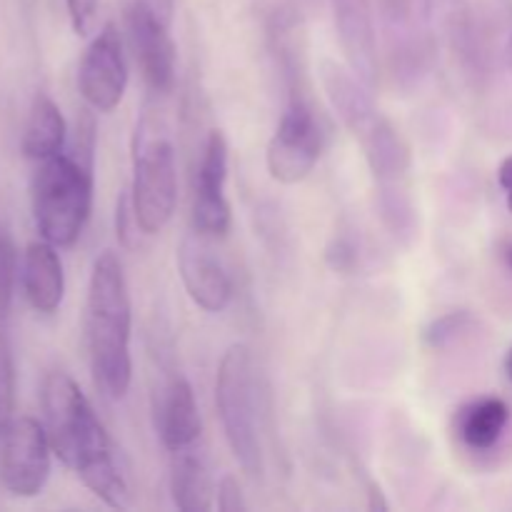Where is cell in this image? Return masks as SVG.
I'll use <instances>...</instances> for the list:
<instances>
[{
    "label": "cell",
    "instance_id": "obj_25",
    "mask_svg": "<svg viewBox=\"0 0 512 512\" xmlns=\"http://www.w3.org/2000/svg\"><path fill=\"white\" fill-rule=\"evenodd\" d=\"M328 260L333 263L335 270L340 273H348L355 263H358V253H355V245L350 243L348 238H340L335 240L333 248L328 250Z\"/></svg>",
    "mask_w": 512,
    "mask_h": 512
},
{
    "label": "cell",
    "instance_id": "obj_14",
    "mask_svg": "<svg viewBox=\"0 0 512 512\" xmlns=\"http://www.w3.org/2000/svg\"><path fill=\"white\" fill-rule=\"evenodd\" d=\"M20 278H23L25 300H28L35 313L53 315L63 305V260H60L53 243H48V240H35V243H30L25 248Z\"/></svg>",
    "mask_w": 512,
    "mask_h": 512
},
{
    "label": "cell",
    "instance_id": "obj_4",
    "mask_svg": "<svg viewBox=\"0 0 512 512\" xmlns=\"http://www.w3.org/2000/svg\"><path fill=\"white\" fill-rule=\"evenodd\" d=\"M215 405L233 458L238 460L245 475L260 478L265 470V458L263 438H260L258 380H255V363L248 345H230L220 358Z\"/></svg>",
    "mask_w": 512,
    "mask_h": 512
},
{
    "label": "cell",
    "instance_id": "obj_30",
    "mask_svg": "<svg viewBox=\"0 0 512 512\" xmlns=\"http://www.w3.org/2000/svg\"><path fill=\"white\" fill-rule=\"evenodd\" d=\"M505 60H508V65H510V70H512V35H510L508 45H505Z\"/></svg>",
    "mask_w": 512,
    "mask_h": 512
},
{
    "label": "cell",
    "instance_id": "obj_3",
    "mask_svg": "<svg viewBox=\"0 0 512 512\" xmlns=\"http://www.w3.org/2000/svg\"><path fill=\"white\" fill-rule=\"evenodd\" d=\"M93 155L80 150L43 160L33 178V220L40 238L55 248L80 240L93 213Z\"/></svg>",
    "mask_w": 512,
    "mask_h": 512
},
{
    "label": "cell",
    "instance_id": "obj_2",
    "mask_svg": "<svg viewBox=\"0 0 512 512\" xmlns=\"http://www.w3.org/2000/svg\"><path fill=\"white\" fill-rule=\"evenodd\" d=\"M133 305L123 263L113 250L95 258L85 300V343L95 388L108 400H123L133 380L130 358Z\"/></svg>",
    "mask_w": 512,
    "mask_h": 512
},
{
    "label": "cell",
    "instance_id": "obj_27",
    "mask_svg": "<svg viewBox=\"0 0 512 512\" xmlns=\"http://www.w3.org/2000/svg\"><path fill=\"white\" fill-rule=\"evenodd\" d=\"M143 3L148 5L150 10H155V13H158L165 23H170V20H173L175 0H143Z\"/></svg>",
    "mask_w": 512,
    "mask_h": 512
},
{
    "label": "cell",
    "instance_id": "obj_21",
    "mask_svg": "<svg viewBox=\"0 0 512 512\" xmlns=\"http://www.w3.org/2000/svg\"><path fill=\"white\" fill-rule=\"evenodd\" d=\"M470 325V315L465 310H455V313H445L435 318L428 328L423 330V338L430 348H445L453 343L460 333Z\"/></svg>",
    "mask_w": 512,
    "mask_h": 512
},
{
    "label": "cell",
    "instance_id": "obj_11",
    "mask_svg": "<svg viewBox=\"0 0 512 512\" xmlns=\"http://www.w3.org/2000/svg\"><path fill=\"white\" fill-rule=\"evenodd\" d=\"M228 140L220 130H210L200 155L198 175H195L193 200V230L208 240L228 235L233 223V210L225 198L228 183Z\"/></svg>",
    "mask_w": 512,
    "mask_h": 512
},
{
    "label": "cell",
    "instance_id": "obj_5",
    "mask_svg": "<svg viewBox=\"0 0 512 512\" xmlns=\"http://www.w3.org/2000/svg\"><path fill=\"white\" fill-rule=\"evenodd\" d=\"M363 148L378 190L380 218L395 240L410 243L418 233V203L413 185L410 145L388 118L380 115L355 138Z\"/></svg>",
    "mask_w": 512,
    "mask_h": 512
},
{
    "label": "cell",
    "instance_id": "obj_23",
    "mask_svg": "<svg viewBox=\"0 0 512 512\" xmlns=\"http://www.w3.org/2000/svg\"><path fill=\"white\" fill-rule=\"evenodd\" d=\"M115 230H118V238L123 240V245H133V235H138L135 230H140V225L135 218L133 203H130V193L120 195L118 208H115Z\"/></svg>",
    "mask_w": 512,
    "mask_h": 512
},
{
    "label": "cell",
    "instance_id": "obj_16",
    "mask_svg": "<svg viewBox=\"0 0 512 512\" xmlns=\"http://www.w3.org/2000/svg\"><path fill=\"white\" fill-rule=\"evenodd\" d=\"M320 80H323L325 95L338 113L340 123L350 130L353 138H358L368 125H373L380 118V110L375 108L373 98H370V88L350 68L345 70L328 60L320 68Z\"/></svg>",
    "mask_w": 512,
    "mask_h": 512
},
{
    "label": "cell",
    "instance_id": "obj_12",
    "mask_svg": "<svg viewBox=\"0 0 512 512\" xmlns=\"http://www.w3.org/2000/svg\"><path fill=\"white\" fill-rule=\"evenodd\" d=\"M178 270L190 300L205 313H223L233 300V280L200 233L185 235L178 248Z\"/></svg>",
    "mask_w": 512,
    "mask_h": 512
},
{
    "label": "cell",
    "instance_id": "obj_31",
    "mask_svg": "<svg viewBox=\"0 0 512 512\" xmlns=\"http://www.w3.org/2000/svg\"><path fill=\"white\" fill-rule=\"evenodd\" d=\"M505 265H508V268L512 270V243L508 245V248H505Z\"/></svg>",
    "mask_w": 512,
    "mask_h": 512
},
{
    "label": "cell",
    "instance_id": "obj_6",
    "mask_svg": "<svg viewBox=\"0 0 512 512\" xmlns=\"http://www.w3.org/2000/svg\"><path fill=\"white\" fill-rule=\"evenodd\" d=\"M130 203L143 235H158L170 223L178 205L175 148L168 135L150 128L145 118L135 128Z\"/></svg>",
    "mask_w": 512,
    "mask_h": 512
},
{
    "label": "cell",
    "instance_id": "obj_19",
    "mask_svg": "<svg viewBox=\"0 0 512 512\" xmlns=\"http://www.w3.org/2000/svg\"><path fill=\"white\" fill-rule=\"evenodd\" d=\"M510 423V405L503 398H478L458 410V435L468 448L490 450L500 443Z\"/></svg>",
    "mask_w": 512,
    "mask_h": 512
},
{
    "label": "cell",
    "instance_id": "obj_18",
    "mask_svg": "<svg viewBox=\"0 0 512 512\" xmlns=\"http://www.w3.org/2000/svg\"><path fill=\"white\" fill-rule=\"evenodd\" d=\"M65 140H68V123L63 118V110L50 95L38 93L30 103L20 150L28 160L43 163V160L63 153Z\"/></svg>",
    "mask_w": 512,
    "mask_h": 512
},
{
    "label": "cell",
    "instance_id": "obj_28",
    "mask_svg": "<svg viewBox=\"0 0 512 512\" xmlns=\"http://www.w3.org/2000/svg\"><path fill=\"white\" fill-rule=\"evenodd\" d=\"M498 183H500V188L505 190V193H508V190H512V155H508V158H505L503 163H500Z\"/></svg>",
    "mask_w": 512,
    "mask_h": 512
},
{
    "label": "cell",
    "instance_id": "obj_22",
    "mask_svg": "<svg viewBox=\"0 0 512 512\" xmlns=\"http://www.w3.org/2000/svg\"><path fill=\"white\" fill-rule=\"evenodd\" d=\"M65 8H68V18L75 35L88 38L93 33L95 23H98L100 0H65Z\"/></svg>",
    "mask_w": 512,
    "mask_h": 512
},
{
    "label": "cell",
    "instance_id": "obj_32",
    "mask_svg": "<svg viewBox=\"0 0 512 512\" xmlns=\"http://www.w3.org/2000/svg\"><path fill=\"white\" fill-rule=\"evenodd\" d=\"M505 198H508V210L512 213V190H508V193H505Z\"/></svg>",
    "mask_w": 512,
    "mask_h": 512
},
{
    "label": "cell",
    "instance_id": "obj_29",
    "mask_svg": "<svg viewBox=\"0 0 512 512\" xmlns=\"http://www.w3.org/2000/svg\"><path fill=\"white\" fill-rule=\"evenodd\" d=\"M503 368H505V375H508V380L512 383V345H510L508 353H505V363H503Z\"/></svg>",
    "mask_w": 512,
    "mask_h": 512
},
{
    "label": "cell",
    "instance_id": "obj_8",
    "mask_svg": "<svg viewBox=\"0 0 512 512\" xmlns=\"http://www.w3.org/2000/svg\"><path fill=\"white\" fill-rule=\"evenodd\" d=\"M323 130L308 100L293 95L268 143L265 163L270 178L283 185H295L308 178L320 160Z\"/></svg>",
    "mask_w": 512,
    "mask_h": 512
},
{
    "label": "cell",
    "instance_id": "obj_9",
    "mask_svg": "<svg viewBox=\"0 0 512 512\" xmlns=\"http://www.w3.org/2000/svg\"><path fill=\"white\" fill-rule=\"evenodd\" d=\"M78 90L95 113H110L123 103L128 90V60L123 35L115 23H105L85 48L78 63Z\"/></svg>",
    "mask_w": 512,
    "mask_h": 512
},
{
    "label": "cell",
    "instance_id": "obj_20",
    "mask_svg": "<svg viewBox=\"0 0 512 512\" xmlns=\"http://www.w3.org/2000/svg\"><path fill=\"white\" fill-rule=\"evenodd\" d=\"M15 275H18V255L15 243L8 230L0 225V323L8 318L10 303H13Z\"/></svg>",
    "mask_w": 512,
    "mask_h": 512
},
{
    "label": "cell",
    "instance_id": "obj_24",
    "mask_svg": "<svg viewBox=\"0 0 512 512\" xmlns=\"http://www.w3.org/2000/svg\"><path fill=\"white\" fill-rule=\"evenodd\" d=\"M215 495H218V508L223 512L248 510V503H245L243 498V488H240L238 478H233V475H225V478L220 480Z\"/></svg>",
    "mask_w": 512,
    "mask_h": 512
},
{
    "label": "cell",
    "instance_id": "obj_26",
    "mask_svg": "<svg viewBox=\"0 0 512 512\" xmlns=\"http://www.w3.org/2000/svg\"><path fill=\"white\" fill-rule=\"evenodd\" d=\"M10 408V373L8 365H5L3 350H0V428H3L5 410Z\"/></svg>",
    "mask_w": 512,
    "mask_h": 512
},
{
    "label": "cell",
    "instance_id": "obj_17",
    "mask_svg": "<svg viewBox=\"0 0 512 512\" xmlns=\"http://www.w3.org/2000/svg\"><path fill=\"white\" fill-rule=\"evenodd\" d=\"M170 460V498L183 512H208L215 508V485L203 455L193 448L175 450Z\"/></svg>",
    "mask_w": 512,
    "mask_h": 512
},
{
    "label": "cell",
    "instance_id": "obj_1",
    "mask_svg": "<svg viewBox=\"0 0 512 512\" xmlns=\"http://www.w3.org/2000/svg\"><path fill=\"white\" fill-rule=\"evenodd\" d=\"M43 425L53 453L68 465L80 483L113 510L130 508V485L120 468L118 453L98 413L63 370L45 375L40 388Z\"/></svg>",
    "mask_w": 512,
    "mask_h": 512
},
{
    "label": "cell",
    "instance_id": "obj_15",
    "mask_svg": "<svg viewBox=\"0 0 512 512\" xmlns=\"http://www.w3.org/2000/svg\"><path fill=\"white\" fill-rule=\"evenodd\" d=\"M155 428L168 453L193 448L200 440L203 423H200L195 393L188 380L180 375L170 380L160 393L158 408H155Z\"/></svg>",
    "mask_w": 512,
    "mask_h": 512
},
{
    "label": "cell",
    "instance_id": "obj_10",
    "mask_svg": "<svg viewBox=\"0 0 512 512\" xmlns=\"http://www.w3.org/2000/svg\"><path fill=\"white\" fill-rule=\"evenodd\" d=\"M125 28L145 85L158 95L170 93L178 73V48L168 33L170 23H165L143 0H135L125 10Z\"/></svg>",
    "mask_w": 512,
    "mask_h": 512
},
{
    "label": "cell",
    "instance_id": "obj_7",
    "mask_svg": "<svg viewBox=\"0 0 512 512\" xmlns=\"http://www.w3.org/2000/svg\"><path fill=\"white\" fill-rule=\"evenodd\" d=\"M48 430L40 420L20 415L5 423L0 443V485L13 498H38L50 480Z\"/></svg>",
    "mask_w": 512,
    "mask_h": 512
},
{
    "label": "cell",
    "instance_id": "obj_13",
    "mask_svg": "<svg viewBox=\"0 0 512 512\" xmlns=\"http://www.w3.org/2000/svg\"><path fill=\"white\" fill-rule=\"evenodd\" d=\"M335 30L343 48L348 68L368 88L378 83V40H375L373 8L370 0H330Z\"/></svg>",
    "mask_w": 512,
    "mask_h": 512
}]
</instances>
